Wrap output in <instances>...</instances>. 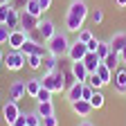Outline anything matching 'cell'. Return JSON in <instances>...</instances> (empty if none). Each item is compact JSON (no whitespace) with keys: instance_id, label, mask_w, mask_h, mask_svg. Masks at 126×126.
Wrapping results in <instances>:
<instances>
[{"instance_id":"obj_1","label":"cell","mask_w":126,"mask_h":126,"mask_svg":"<svg viewBox=\"0 0 126 126\" xmlns=\"http://www.w3.org/2000/svg\"><path fill=\"white\" fill-rule=\"evenodd\" d=\"M90 16L88 2L86 0H72L65 9V20H63V27H65L68 34H79L83 29V23Z\"/></svg>"},{"instance_id":"obj_2","label":"cell","mask_w":126,"mask_h":126,"mask_svg":"<svg viewBox=\"0 0 126 126\" xmlns=\"http://www.w3.org/2000/svg\"><path fill=\"white\" fill-rule=\"evenodd\" d=\"M70 38H68V32H56V36L47 41V52L54 54V56H68V50H70Z\"/></svg>"},{"instance_id":"obj_3","label":"cell","mask_w":126,"mask_h":126,"mask_svg":"<svg viewBox=\"0 0 126 126\" xmlns=\"http://www.w3.org/2000/svg\"><path fill=\"white\" fill-rule=\"evenodd\" d=\"M41 83H43V88H47L50 92H65L68 90L65 77H63V70L61 68L54 70V72H50V74H43L41 77Z\"/></svg>"},{"instance_id":"obj_4","label":"cell","mask_w":126,"mask_h":126,"mask_svg":"<svg viewBox=\"0 0 126 126\" xmlns=\"http://www.w3.org/2000/svg\"><path fill=\"white\" fill-rule=\"evenodd\" d=\"M5 65H7V70H11V72H20L23 68H25V63H27V56L23 54V52H16V50H11L7 56H5Z\"/></svg>"},{"instance_id":"obj_5","label":"cell","mask_w":126,"mask_h":126,"mask_svg":"<svg viewBox=\"0 0 126 126\" xmlns=\"http://www.w3.org/2000/svg\"><path fill=\"white\" fill-rule=\"evenodd\" d=\"M20 115H23V113H20V108H18V101L7 99V104H2V117H5V124H7V126H11Z\"/></svg>"},{"instance_id":"obj_6","label":"cell","mask_w":126,"mask_h":126,"mask_svg":"<svg viewBox=\"0 0 126 126\" xmlns=\"http://www.w3.org/2000/svg\"><path fill=\"white\" fill-rule=\"evenodd\" d=\"M88 54V45L81 43V41H72L70 43V50H68V59L70 61H83V56Z\"/></svg>"},{"instance_id":"obj_7","label":"cell","mask_w":126,"mask_h":126,"mask_svg":"<svg viewBox=\"0 0 126 126\" xmlns=\"http://www.w3.org/2000/svg\"><path fill=\"white\" fill-rule=\"evenodd\" d=\"M29 38V34L25 29H14L11 34H9V41H7V45L11 47V50H16V52H20V47L25 45V41Z\"/></svg>"},{"instance_id":"obj_8","label":"cell","mask_w":126,"mask_h":126,"mask_svg":"<svg viewBox=\"0 0 126 126\" xmlns=\"http://www.w3.org/2000/svg\"><path fill=\"white\" fill-rule=\"evenodd\" d=\"M41 25V18L38 16H32L27 11H20V29H25L27 34H32V32H36Z\"/></svg>"},{"instance_id":"obj_9","label":"cell","mask_w":126,"mask_h":126,"mask_svg":"<svg viewBox=\"0 0 126 126\" xmlns=\"http://www.w3.org/2000/svg\"><path fill=\"white\" fill-rule=\"evenodd\" d=\"M56 25H54V20H50V18H41V25H38V34L43 36V41L47 43L50 38H54L56 36Z\"/></svg>"},{"instance_id":"obj_10","label":"cell","mask_w":126,"mask_h":126,"mask_svg":"<svg viewBox=\"0 0 126 126\" xmlns=\"http://www.w3.org/2000/svg\"><path fill=\"white\" fill-rule=\"evenodd\" d=\"M113 88L122 94H126V65H119L113 72Z\"/></svg>"},{"instance_id":"obj_11","label":"cell","mask_w":126,"mask_h":126,"mask_svg":"<svg viewBox=\"0 0 126 126\" xmlns=\"http://www.w3.org/2000/svg\"><path fill=\"white\" fill-rule=\"evenodd\" d=\"M25 94H27V90H25V79H16V81L9 86V99L20 101Z\"/></svg>"},{"instance_id":"obj_12","label":"cell","mask_w":126,"mask_h":126,"mask_svg":"<svg viewBox=\"0 0 126 126\" xmlns=\"http://www.w3.org/2000/svg\"><path fill=\"white\" fill-rule=\"evenodd\" d=\"M70 70H72V74H74V79L77 81H81V83H86V79H88V68L83 65V61H70Z\"/></svg>"},{"instance_id":"obj_13","label":"cell","mask_w":126,"mask_h":126,"mask_svg":"<svg viewBox=\"0 0 126 126\" xmlns=\"http://www.w3.org/2000/svg\"><path fill=\"white\" fill-rule=\"evenodd\" d=\"M59 68H61V59L47 52V54L43 56V74H50V72H54V70H59Z\"/></svg>"},{"instance_id":"obj_14","label":"cell","mask_w":126,"mask_h":126,"mask_svg":"<svg viewBox=\"0 0 126 126\" xmlns=\"http://www.w3.org/2000/svg\"><path fill=\"white\" fill-rule=\"evenodd\" d=\"M70 108H72V113H74V115H79V117H88V115L92 113V106H90V101H86V99L72 101V104H70Z\"/></svg>"},{"instance_id":"obj_15","label":"cell","mask_w":126,"mask_h":126,"mask_svg":"<svg viewBox=\"0 0 126 126\" xmlns=\"http://www.w3.org/2000/svg\"><path fill=\"white\" fill-rule=\"evenodd\" d=\"M110 50L113 52H122V50H126V32H115L113 36H110Z\"/></svg>"},{"instance_id":"obj_16","label":"cell","mask_w":126,"mask_h":126,"mask_svg":"<svg viewBox=\"0 0 126 126\" xmlns=\"http://www.w3.org/2000/svg\"><path fill=\"white\" fill-rule=\"evenodd\" d=\"M43 88V83H41V77H32V79H25V90H27V97H32L34 99L36 94H38V90Z\"/></svg>"},{"instance_id":"obj_17","label":"cell","mask_w":126,"mask_h":126,"mask_svg":"<svg viewBox=\"0 0 126 126\" xmlns=\"http://www.w3.org/2000/svg\"><path fill=\"white\" fill-rule=\"evenodd\" d=\"M81 92H83V83H81V81H77L74 86H70V88L65 90V99H68V104L79 101V99H81Z\"/></svg>"},{"instance_id":"obj_18","label":"cell","mask_w":126,"mask_h":126,"mask_svg":"<svg viewBox=\"0 0 126 126\" xmlns=\"http://www.w3.org/2000/svg\"><path fill=\"white\" fill-rule=\"evenodd\" d=\"M99 63H101V59L97 56V52H88V54L83 56V65L88 68V72H97Z\"/></svg>"},{"instance_id":"obj_19","label":"cell","mask_w":126,"mask_h":126,"mask_svg":"<svg viewBox=\"0 0 126 126\" xmlns=\"http://www.w3.org/2000/svg\"><path fill=\"white\" fill-rule=\"evenodd\" d=\"M97 74H99V79L104 81V86L113 83V70H110L108 65H104V61L99 63V68H97Z\"/></svg>"},{"instance_id":"obj_20","label":"cell","mask_w":126,"mask_h":126,"mask_svg":"<svg viewBox=\"0 0 126 126\" xmlns=\"http://www.w3.org/2000/svg\"><path fill=\"white\" fill-rule=\"evenodd\" d=\"M36 113L41 117H52V115H56V110H54L52 101H45V104H36Z\"/></svg>"},{"instance_id":"obj_21","label":"cell","mask_w":126,"mask_h":126,"mask_svg":"<svg viewBox=\"0 0 126 126\" xmlns=\"http://www.w3.org/2000/svg\"><path fill=\"white\" fill-rule=\"evenodd\" d=\"M7 27L14 32V29H20V11L18 9H11L9 16H7Z\"/></svg>"},{"instance_id":"obj_22","label":"cell","mask_w":126,"mask_h":126,"mask_svg":"<svg viewBox=\"0 0 126 126\" xmlns=\"http://www.w3.org/2000/svg\"><path fill=\"white\" fill-rule=\"evenodd\" d=\"M104 65H108L110 70L115 72V70H117V68L122 65V59H119V52H110V54H108V56L104 59Z\"/></svg>"},{"instance_id":"obj_23","label":"cell","mask_w":126,"mask_h":126,"mask_svg":"<svg viewBox=\"0 0 126 126\" xmlns=\"http://www.w3.org/2000/svg\"><path fill=\"white\" fill-rule=\"evenodd\" d=\"M27 68L34 70V72L43 70V56H38V54H27Z\"/></svg>"},{"instance_id":"obj_24","label":"cell","mask_w":126,"mask_h":126,"mask_svg":"<svg viewBox=\"0 0 126 126\" xmlns=\"http://www.w3.org/2000/svg\"><path fill=\"white\" fill-rule=\"evenodd\" d=\"M23 11H27V14H32V16H38V18H43V9H41V5H38V0H27V5H25Z\"/></svg>"},{"instance_id":"obj_25","label":"cell","mask_w":126,"mask_h":126,"mask_svg":"<svg viewBox=\"0 0 126 126\" xmlns=\"http://www.w3.org/2000/svg\"><path fill=\"white\" fill-rule=\"evenodd\" d=\"M104 104H106L104 92H101V90H94L92 99H90V106H92V110H99V108H104Z\"/></svg>"},{"instance_id":"obj_26","label":"cell","mask_w":126,"mask_h":126,"mask_svg":"<svg viewBox=\"0 0 126 126\" xmlns=\"http://www.w3.org/2000/svg\"><path fill=\"white\" fill-rule=\"evenodd\" d=\"M25 122H27V126H43V117L36 113V110L25 113Z\"/></svg>"},{"instance_id":"obj_27","label":"cell","mask_w":126,"mask_h":126,"mask_svg":"<svg viewBox=\"0 0 126 126\" xmlns=\"http://www.w3.org/2000/svg\"><path fill=\"white\" fill-rule=\"evenodd\" d=\"M86 83H88V86H92L94 90H101V88H104V81L99 79V74H97V72H90V74H88V79H86Z\"/></svg>"},{"instance_id":"obj_28","label":"cell","mask_w":126,"mask_h":126,"mask_svg":"<svg viewBox=\"0 0 126 126\" xmlns=\"http://www.w3.org/2000/svg\"><path fill=\"white\" fill-rule=\"evenodd\" d=\"M110 52H113V50H110V43H108V41H99V45H97V56L104 61Z\"/></svg>"},{"instance_id":"obj_29","label":"cell","mask_w":126,"mask_h":126,"mask_svg":"<svg viewBox=\"0 0 126 126\" xmlns=\"http://www.w3.org/2000/svg\"><path fill=\"white\" fill-rule=\"evenodd\" d=\"M52 94H54V92H50L47 88H41L34 99H36V104H45V101H52Z\"/></svg>"},{"instance_id":"obj_30","label":"cell","mask_w":126,"mask_h":126,"mask_svg":"<svg viewBox=\"0 0 126 126\" xmlns=\"http://www.w3.org/2000/svg\"><path fill=\"white\" fill-rule=\"evenodd\" d=\"M9 34H11V29L7 27V23H0V45H7Z\"/></svg>"},{"instance_id":"obj_31","label":"cell","mask_w":126,"mask_h":126,"mask_svg":"<svg viewBox=\"0 0 126 126\" xmlns=\"http://www.w3.org/2000/svg\"><path fill=\"white\" fill-rule=\"evenodd\" d=\"M77 38L81 41V43H86V45H88V43H90V41L94 38V34H92L90 29H81V32H79V34H77Z\"/></svg>"},{"instance_id":"obj_32","label":"cell","mask_w":126,"mask_h":126,"mask_svg":"<svg viewBox=\"0 0 126 126\" xmlns=\"http://www.w3.org/2000/svg\"><path fill=\"white\" fill-rule=\"evenodd\" d=\"M14 9V5L11 2H7V5H0V23H7V16H9V11Z\"/></svg>"},{"instance_id":"obj_33","label":"cell","mask_w":126,"mask_h":126,"mask_svg":"<svg viewBox=\"0 0 126 126\" xmlns=\"http://www.w3.org/2000/svg\"><path fill=\"white\" fill-rule=\"evenodd\" d=\"M90 20H92L94 25H99V23L104 20V11H101L99 7H97V9H92V11H90Z\"/></svg>"},{"instance_id":"obj_34","label":"cell","mask_w":126,"mask_h":126,"mask_svg":"<svg viewBox=\"0 0 126 126\" xmlns=\"http://www.w3.org/2000/svg\"><path fill=\"white\" fill-rule=\"evenodd\" d=\"M61 70H63V68H61ZM63 77H65V86H68V88L77 83V79H74V74H72V70H70V68H68V70H63Z\"/></svg>"},{"instance_id":"obj_35","label":"cell","mask_w":126,"mask_h":126,"mask_svg":"<svg viewBox=\"0 0 126 126\" xmlns=\"http://www.w3.org/2000/svg\"><path fill=\"white\" fill-rule=\"evenodd\" d=\"M92 94H94V88H92V86H88V83H83V92H81V99L90 101V99H92Z\"/></svg>"},{"instance_id":"obj_36","label":"cell","mask_w":126,"mask_h":126,"mask_svg":"<svg viewBox=\"0 0 126 126\" xmlns=\"http://www.w3.org/2000/svg\"><path fill=\"white\" fill-rule=\"evenodd\" d=\"M43 126H59V117L52 115V117H43Z\"/></svg>"},{"instance_id":"obj_37","label":"cell","mask_w":126,"mask_h":126,"mask_svg":"<svg viewBox=\"0 0 126 126\" xmlns=\"http://www.w3.org/2000/svg\"><path fill=\"white\" fill-rule=\"evenodd\" d=\"M11 5H14V9L23 11V9H25V5H27V0H11Z\"/></svg>"},{"instance_id":"obj_38","label":"cell","mask_w":126,"mask_h":126,"mask_svg":"<svg viewBox=\"0 0 126 126\" xmlns=\"http://www.w3.org/2000/svg\"><path fill=\"white\" fill-rule=\"evenodd\" d=\"M97 45H99V38H92L88 43V52H97Z\"/></svg>"},{"instance_id":"obj_39","label":"cell","mask_w":126,"mask_h":126,"mask_svg":"<svg viewBox=\"0 0 126 126\" xmlns=\"http://www.w3.org/2000/svg\"><path fill=\"white\" fill-rule=\"evenodd\" d=\"M38 5H41V9H43V11H47V9L52 7V0H38Z\"/></svg>"},{"instance_id":"obj_40","label":"cell","mask_w":126,"mask_h":126,"mask_svg":"<svg viewBox=\"0 0 126 126\" xmlns=\"http://www.w3.org/2000/svg\"><path fill=\"white\" fill-rule=\"evenodd\" d=\"M11 126H27V122H25V115H20V117L16 119V122H14Z\"/></svg>"},{"instance_id":"obj_41","label":"cell","mask_w":126,"mask_h":126,"mask_svg":"<svg viewBox=\"0 0 126 126\" xmlns=\"http://www.w3.org/2000/svg\"><path fill=\"white\" fill-rule=\"evenodd\" d=\"M119 59H122V65H126V50L119 52Z\"/></svg>"},{"instance_id":"obj_42","label":"cell","mask_w":126,"mask_h":126,"mask_svg":"<svg viewBox=\"0 0 126 126\" xmlns=\"http://www.w3.org/2000/svg\"><path fill=\"white\" fill-rule=\"evenodd\" d=\"M115 5H117L119 9H124V7H126V0H115Z\"/></svg>"},{"instance_id":"obj_43","label":"cell","mask_w":126,"mask_h":126,"mask_svg":"<svg viewBox=\"0 0 126 126\" xmlns=\"http://www.w3.org/2000/svg\"><path fill=\"white\" fill-rule=\"evenodd\" d=\"M79 126H94L92 122H88V119H81V122H79Z\"/></svg>"},{"instance_id":"obj_44","label":"cell","mask_w":126,"mask_h":126,"mask_svg":"<svg viewBox=\"0 0 126 126\" xmlns=\"http://www.w3.org/2000/svg\"><path fill=\"white\" fill-rule=\"evenodd\" d=\"M5 61V54H2V50H0V63H2Z\"/></svg>"},{"instance_id":"obj_45","label":"cell","mask_w":126,"mask_h":126,"mask_svg":"<svg viewBox=\"0 0 126 126\" xmlns=\"http://www.w3.org/2000/svg\"><path fill=\"white\" fill-rule=\"evenodd\" d=\"M7 2H11V0H0V5H7Z\"/></svg>"},{"instance_id":"obj_46","label":"cell","mask_w":126,"mask_h":126,"mask_svg":"<svg viewBox=\"0 0 126 126\" xmlns=\"http://www.w3.org/2000/svg\"><path fill=\"white\" fill-rule=\"evenodd\" d=\"M0 70H2V63H0Z\"/></svg>"}]
</instances>
